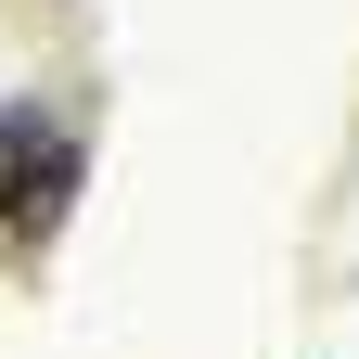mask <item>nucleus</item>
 Masks as SVG:
<instances>
[{
    "label": "nucleus",
    "mask_w": 359,
    "mask_h": 359,
    "mask_svg": "<svg viewBox=\"0 0 359 359\" xmlns=\"http://www.w3.org/2000/svg\"><path fill=\"white\" fill-rule=\"evenodd\" d=\"M77 180H90V142L52 116V128H39V154L0 180V244H52V231H65V205H77Z\"/></svg>",
    "instance_id": "obj_1"
},
{
    "label": "nucleus",
    "mask_w": 359,
    "mask_h": 359,
    "mask_svg": "<svg viewBox=\"0 0 359 359\" xmlns=\"http://www.w3.org/2000/svg\"><path fill=\"white\" fill-rule=\"evenodd\" d=\"M39 128H52V116H39V103H13V116H0V180H13V167L39 154Z\"/></svg>",
    "instance_id": "obj_2"
}]
</instances>
